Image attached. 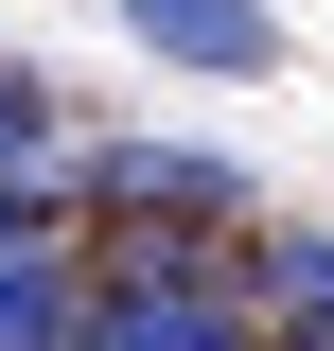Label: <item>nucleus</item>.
Segmentation results:
<instances>
[{
  "mask_svg": "<svg viewBox=\"0 0 334 351\" xmlns=\"http://www.w3.org/2000/svg\"><path fill=\"white\" fill-rule=\"evenodd\" d=\"M71 351H264V316L211 263V228H141L71 281Z\"/></svg>",
  "mask_w": 334,
  "mask_h": 351,
  "instance_id": "1",
  "label": "nucleus"
},
{
  "mask_svg": "<svg viewBox=\"0 0 334 351\" xmlns=\"http://www.w3.org/2000/svg\"><path fill=\"white\" fill-rule=\"evenodd\" d=\"M71 176H88L124 228H229V211H264V176H247V158H211V141H88Z\"/></svg>",
  "mask_w": 334,
  "mask_h": 351,
  "instance_id": "2",
  "label": "nucleus"
},
{
  "mask_svg": "<svg viewBox=\"0 0 334 351\" xmlns=\"http://www.w3.org/2000/svg\"><path fill=\"white\" fill-rule=\"evenodd\" d=\"M124 36L159 53V71H211V88L282 71V18H264V0H124Z\"/></svg>",
  "mask_w": 334,
  "mask_h": 351,
  "instance_id": "3",
  "label": "nucleus"
},
{
  "mask_svg": "<svg viewBox=\"0 0 334 351\" xmlns=\"http://www.w3.org/2000/svg\"><path fill=\"white\" fill-rule=\"evenodd\" d=\"M0 351H71V263L53 246H0Z\"/></svg>",
  "mask_w": 334,
  "mask_h": 351,
  "instance_id": "4",
  "label": "nucleus"
},
{
  "mask_svg": "<svg viewBox=\"0 0 334 351\" xmlns=\"http://www.w3.org/2000/svg\"><path fill=\"white\" fill-rule=\"evenodd\" d=\"M247 316H334V228H264V281Z\"/></svg>",
  "mask_w": 334,
  "mask_h": 351,
  "instance_id": "5",
  "label": "nucleus"
},
{
  "mask_svg": "<svg viewBox=\"0 0 334 351\" xmlns=\"http://www.w3.org/2000/svg\"><path fill=\"white\" fill-rule=\"evenodd\" d=\"M53 158H71V106H53V88L0 53V176H53Z\"/></svg>",
  "mask_w": 334,
  "mask_h": 351,
  "instance_id": "6",
  "label": "nucleus"
},
{
  "mask_svg": "<svg viewBox=\"0 0 334 351\" xmlns=\"http://www.w3.org/2000/svg\"><path fill=\"white\" fill-rule=\"evenodd\" d=\"M71 228V176H0V246H53Z\"/></svg>",
  "mask_w": 334,
  "mask_h": 351,
  "instance_id": "7",
  "label": "nucleus"
},
{
  "mask_svg": "<svg viewBox=\"0 0 334 351\" xmlns=\"http://www.w3.org/2000/svg\"><path fill=\"white\" fill-rule=\"evenodd\" d=\"M264 351H334V316H264Z\"/></svg>",
  "mask_w": 334,
  "mask_h": 351,
  "instance_id": "8",
  "label": "nucleus"
}]
</instances>
